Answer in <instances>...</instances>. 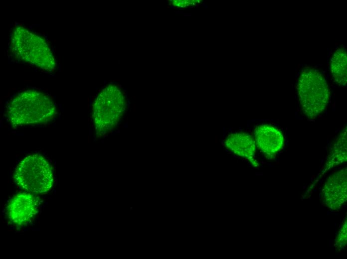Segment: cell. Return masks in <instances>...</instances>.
I'll use <instances>...</instances> for the list:
<instances>
[{
	"mask_svg": "<svg viewBox=\"0 0 347 259\" xmlns=\"http://www.w3.org/2000/svg\"><path fill=\"white\" fill-rule=\"evenodd\" d=\"M13 178L16 183L24 190L42 194L51 188L53 174L49 162L41 155H29L18 164Z\"/></svg>",
	"mask_w": 347,
	"mask_h": 259,
	"instance_id": "277c9868",
	"label": "cell"
},
{
	"mask_svg": "<svg viewBox=\"0 0 347 259\" xmlns=\"http://www.w3.org/2000/svg\"><path fill=\"white\" fill-rule=\"evenodd\" d=\"M297 91L302 111L307 118L314 119L326 109L330 89L324 76L317 69L306 67L302 71Z\"/></svg>",
	"mask_w": 347,
	"mask_h": 259,
	"instance_id": "3957f363",
	"label": "cell"
},
{
	"mask_svg": "<svg viewBox=\"0 0 347 259\" xmlns=\"http://www.w3.org/2000/svg\"><path fill=\"white\" fill-rule=\"evenodd\" d=\"M331 73L335 83L346 86L347 81V54L345 49L340 47L334 52L330 63Z\"/></svg>",
	"mask_w": 347,
	"mask_h": 259,
	"instance_id": "8fae6325",
	"label": "cell"
},
{
	"mask_svg": "<svg viewBox=\"0 0 347 259\" xmlns=\"http://www.w3.org/2000/svg\"><path fill=\"white\" fill-rule=\"evenodd\" d=\"M195 6H196V7H197L198 6V4H196Z\"/></svg>",
	"mask_w": 347,
	"mask_h": 259,
	"instance_id": "4fadbf2b",
	"label": "cell"
},
{
	"mask_svg": "<svg viewBox=\"0 0 347 259\" xmlns=\"http://www.w3.org/2000/svg\"><path fill=\"white\" fill-rule=\"evenodd\" d=\"M37 197L28 193H20L13 196L6 207L8 219L14 225L22 226L29 223L38 211Z\"/></svg>",
	"mask_w": 347,
	"mask_h": 259,
	"instance_id": "5b68a950",
	"label": "cell"
},
{
	"mask_svg": "<svg viewBox=\"0 0 347 259\" xmlns=\"http://www.w3.org/2000/svg\"><path fill=\"white\" fill-rule=\"evenodd\" d=\"M192 4H193V5H195V3H194V2H193Z\"/></svg>",
	"mask_w": 347,
	"mask_h": 259,
	"instance_id": "5bb4252c",
	"label": "cell"
},
{
	"mask_svg": "<svg viewBox=\"0 0 347 259\" xmlns=\"http://www.w3.org/2000/svg\"><path fill=\"white\" fill-rule=\"evenodd\" d=\"M256 147L267 158H273L283 148L284 137L281 131L271 125L263 124L254 129Z\"/></svg>",
	"mask_w": 347,
	"mask_h": 259,
	"instance_id": "ba28073f",
	"label": "cell"
},
{
	"mask_svg": "<svg viewBox=\"0 0 347 259\" xmlns=\"http://www.w3.org/2000/svg\"><path fill=\"white\" fill-rule=\"evenodd\" d=\"M347 127L343 129L332 145L321 177L327 171L347 161Z\"/></svg>",
	"mask_w": 347,
	"mask_h": 259,
	"instance_id": "30bf717a",
	"label": "cell"
},
{
	"mask_svg": "<svg viewBox=\"0 0 347 259\" xmlns=\"http://www.w3.org/2000/svg\"><path fill=\"white\" fill-rule=\"evenodd\" d=\"M335 246L338 250L344 249L347 244V220L343 224L335 242Z\"/></svg>",
	"mask_w": 347,
	"mask_h": 259,
	"instance_id": "7c38bea8",
	"label": "cell"
},
{
	"mask_svg": "<svg viewBox=\"0 0 347 259\" xmlns=\"http://www.w3.org/2000/svg\"><path fill=\"white\" fill-rule=\"evenodd\" d=\"M116 92L113 86H109L103 89L97 97L92 108L96 130H103L113 118L116 110Z\"/></svg>",
	"mask_w": 347,
	"mask_h": 259,
	"instance_id": "52a82bcc",
	"label": "cell"
},
{
	"mask_svg": "<svg viewBox=\"0 0 347 259\" xmlns=\"http://www.w3.org/2000/svg\"><path fill=\"white\" fill-rule=\"evenodd\" d=\"M10 50L14 57L44 71L55 70L56 60L48 43L41 36L17 25L10 38Z\"/></svg>",
	"mask_w": 347,
	"mask_h": 259,
	"instance_id": "7a4b0ae2",
	"label": "cell"
},
{
	"mask_svg": "<svg viewBox=\"0 0 347 259\" xmlns=\"http://www.w3.org/2000/svg\"><path fill=\"white\" fill-rule=\"evenodd\" d=\"M347 168L335 172L328 177L322 190V199L329 209H340L347 201Z\"/></svg>",
	"mask_w": 347,
	"mask_h": 259,
	"instance_id": "8992f818",
	"label": "cell"
},
{
	"mask_svg": "<svg viewBox=\"0 0 347 259\" xmlns=\"http://www.w3.org/2000/svg\"><path fill=\"white\" fill-rule=\"evenodd\" d=\"M224 146L236 155L247 159L253 166L259 165L254 157L255 141L248 133L239 132L229 134L224 139Z\"/></svg>",
	"mask_w": 347,
	"mask_h": 259,
	"instance_id": "9c48e42d",
	"label": "cell"
},
{
	"mask_svg": "<svg viewBox=\"0 0 347 259\" xmlns=\"http://www.w3.org/2000/svg\"><path fill=\"white\" fill-rule=\"evenodd\" d=\"M56 114L55 105L45 94L27 90L16 95L7 105L6 115L14 127L47 123Z\"/></svg>",
	"mask_w": 347,
	"mask_h": 259,
	"instance_id": "6da1fadb",
	"label": "cell"
}]
</instances>
